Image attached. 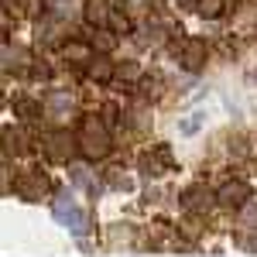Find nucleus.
<instances>
[{
    "mask_svg": "<svg viewBox=\"0 0 257 257\" xmlns=\"http://www.w3.org/2000/svg\"><path fill=\"white\" fill-rule=\"evenodd\" d=\"M110 123L96 113H86L82 117V131H79V155L86 161H99L110 155V131H106Z\"/></svg>",
    "mask_w": 257,
    "mask_h": 257,
    "instance_id": "f257e3e1",
    "label": "nucleus"
},
{
    "mask_svg": "<svg viewBox=\"0 0 257 257\" xmlns=\"http://www.w3.org/2000/svg\"><path fill=\"white\" fill-rule=\"evenodd\" d=\"M52 213H55V219H59L62 226H69L76 237H82L89 226V219H86V209L82 206H76V199H72V192H59L55 196V202H52Z\"/></svg>",
    "mask_w": 257,
    "mask_h": 257,
    "instance_id": "f03ea898",
    "label": "nucleus"
},
{
    "mask_svg": "<svg viewBox=\"0 0 257 257\" xmlns=\"http://www.w3.org/2000/svg\"><path fill=\"white\" fill-rule=\"evenodd\" d=\"M216 202L223 209H243L250 202V185L240 182V178H230V182H223L216 189Z\"/></svg>",
    "mask_w": 257,
    "mask_h": 257,
    "instance_id": "7ed1b4c3",
    "label": "nucleus"
},
{
    "mask_svg": "<svg viewBox=\"0 0 257 257\" xmlns=\"http://www.w3.org/2000/svg\"><path fill=\"white\" fill-rule=\"evenodd\" d=\"M48 178L41 175V172H24V175H18V182H14V192H18L24 202H38V199L48 196Z\"/></svg>",
    "mask_w": 257,
    "mask_h": 257,
    "instance_id": "20e7f679",
    "label": "nucleus"
},
{
    "mask_svg": "<svg viewBox=\"0 0 257 257\" xmlns=\"http://www.w3.org/2000/svg\"><path fill=\"white\" fill-rule=\"evenodd\" d=\"M41 148H45V155L52 161H59V165H65V161L72 158V151L79 148V141H72L65 131H52V134H45V141H41Z\"/></svg>",
    "mask_w": 257,
    "mask_h": 257,
    "instance_id": "39448f33",
    "label": "nucleus"
},
{
    "mask_svg": "<svg viewBox=\"0 0 257 257\" xmlns=\"http://www.w3.org/2000/svg\"><path fill=\"white\" fill-rule=\"evenodd\" d=\"M168 168H175V155H172L168 144H155L151 151L141 155V172H144V175H161V172H168Z\"/></svg>",
    "mask_w": 257,
    "mask_h": 257,
    "instance_id": "423d86ee",
    "label": "nucleus"
},
{
    "mask_svg": "<svg viewBox=\"0 0 257 257\" xmlns=\"http://www.w3.org/2000/svg\"><path fill=\"white\" fill-rule=\"evenodd\" d=\"M178 65L185 72H202V65H206V45H202V38H185L178 45Z\"/></svg>",
    "mask_w": 257,
    "mask_h": 257,
    "instance_id": "0eeeda50",
    "label": "nucleus"
},
{
    "mask_svg": "<svg viewBox=\"0 0 257 257\" xmlns=\"http://www.w3.org/2000/svg\"><path fill=\"white\" fill-rule=\"evenodd\" d=\"M213 202H216V192H209V189H202V185H192V189L182 192V209L192 213V216H202Z\"/></svg>",
    "mask_w": 257,
    "mask_h": 257,
    "instance_id": "6e6552de",
    "label": "nucleus"
},
{
    "mask_svg": "<svg viewBox=\"0 0 257 257\" xmlns=\"http://www.w3.org/2000/svg\"><path fill=\"white\" fill-rule=\"evenodd\" d=\"M86 76L93 82H110L117 76V69H113V62L106 59V55H93V59L86 62Z\"/></svg>",
    "mask_w": 257,
    "mask_h": 257,
    "instance_id": "1a4fd4ad",
    "label": "nucleus"
},
{
    "mask_svg": "<svg viewBox=\"0 0 257 257\" xmlns=\"http://www.w3.org/2000/svg\"><path fill=\"white\" fill-rule=\"evenodd\" d=\"M82 14H86V24L89 28H103V24H110V4L106 0H86V7H82Z\"/></svg>",
    "mask_w": 257,
    "mask_h": 257,
    "instance_id": "9d476101",
    "label": "nucleus"
},
{
    "mask_svg": "<svg viewBox=\"0 0 257 257\" xmlns=\"http://www.w3.org/2000/svg\"><path fill=\"white\" fill-rule=\"evenodd\" d=\"M72 110V99L65 96V93H48L45 96V113H52V117H65Z\"/></svg>",
    "mask_w": 257,
    "mask_h": 257,
    "instance_id": "9b49d317",
    "label": "nucleus"
},
{
    "mask_svg": "<svg viewBox=\"0 0 257 257\" xmlns=\"http://www.w3.org/2000/svg\"><path fill=\"white\" fill-rule=\"evenodd\" d=\"M14 113L21 120H38L45 113V106H38V99H28V96H18L14 99Z\"/></svg>",
    "mask_w": 257,
    "mask_h": 257,
    "instance_id": "f8f14e48",
    "label": "nucleus"
},
{
    "mask_svg": "<svg viewBox=\"0 0 257 257\" xmlns=\"http://www.w3.org/2000/svg\"><path fill=\"white\" fill-rule=\"evenodd\" d=\"M62 55H65L69 62H76V65H79V62H89V59H93V45H82V41H65Z\"/></svg>",
    "mask_w": 257,
    "mask_h": 257,
    "instance_id": "ddd939ff",
    "label": "nucleus"
},
{
    "mask_svg": "<svg viewBox=\"0 0 257 257\" xmlns=\"http://www.w3.org/2000/svg\"><path fill=\"white\" fill-rule=\"evenodd\" d=\"M89 45L96 48V52H113V45H117V35L113 31H103V28H93V35H89Z\"/></svg>",
    "mask_w": 257,
    "mask_h": 257,
    "instance_id": "4468645a",
    "label": "nucleus"
},
{
    "mask_svg": "<svg viewBox=\"0 0 257 257\" xmlns=\"http://www.w3.org/2000/svg\"><path fill=\"white\" fill-rule=\"evenodd\" d=\"M24 148H28V138H24L21 131H11V127H7V131H4V151H7V155H18Z\"/></svg>",
    "mask_w": 257,
    "mask_h": 257,
    "instance_id": "2eb2a0df",
    "label": "nucleus"
},
{
    "mask_svg": "<svg viewBox=\"0 0 257 257\" xmlns=\"http://www.w3.org/2000/svg\"><path fill=\"white\" fill-rule=\"evenodd\" d=\"M110 28H113V35H131L134 28H131V14L127 11H113L110 14Z\"/></svg>",
    "mask_w": 257,
    "mask_h": 257,
    "instance_id": "dca6fc26",
    "label": "nucleus"
},
{
    "mask_svg": "<svg viewBox=\"0 0 257 257\" xmlns=\"http://www.w3.org/2000/svg\"><path fill=\"white\" fill-rule=\"evenodd\" d=\"M117 79L120 82H141V79H144V72H141L138 62H123V65L117 69Z\"/></svg>",
    "mask_w": 257,
    "mask_h": 257,
    "instance_id": "f3484780",
    "label": "nucleus"
},
{
    "mask_svg": "<svg viewBox=\"0 0 257 257\" xmlns=\"http://www.w3.org/2000/svg\"><path fill=\"white\" fill-rule=\"evenodd\" d=\"M41 4L48 7L52 18H59V21H65L69 14H72V0H41Z\"/></svg>",
    "mask_w": 257,
    "mask_h": 257,
    "instance_id": "a211bd4d",
    "label": "nucleus"
},
{
    "mask_svg": "<svg viewBox=\"0 0 257 257\" xmlns=\"http://www.w3.org/2000/svg\"><path fill=\"white\" fill-rule=\"evenodd\" d=\"M141 93H144L148 99H161L165 86H161V79H158V76H144V79H141Z\"/></svg>",
    "mask_w": 257,
    "mask_h": 257,
    "instance_id": "6ab92c4d",
    "label": "nucleus"
},
{
    "mask_svg": "<svg viewBox=\"0 0 257 257\" xmlns=\"http://www.w3.org/2000/svg\"><path fill=\"white\" fill-rule=\"evenodd\" d=\"M196 11H199V18L213 21V18H219V14H223V0H199Z\"/></svg>",
    "mask_w": 257,
    "mask_h": 257,
    "instance_id": "aec40b11",
    "label": "nucleus"
},
{
    "mask_svg": "<svg viewBox=\"0 0 257 257\" xmlns=\"http://www.w3.org/2000/svg\"><path fill=\"white\" fill-rule=\"evenodd\" d=\"M161 31H165L161 24H148V28H144V35H141V41H144V45H158Z\"/></svg>",
    "mask_w": 257,
    "mask_h": 257,
    "instance_id": "412c9836",
    "label": "nucleus"
},
{
    "mask_svg": "<svg viewBox=\"0 0 257 257\" xmlns=\"http://www.w3.org/2000/svg\"><path fill=\"white\" fill-rule=\"evenodd\" d=\"M199 127H202V113H196V117H189V120H182V123H178V131H182V134H196Z\"/></svg>",
    "mask_w": 257,
    "mask_h": 257,
    "instance_id": "4be33fe9",
    "label": "nucleus"
},
{
    "mask_svg": "<svg viewBox=\"0 0 257 257\" xmlns=\"http://www.w3.org/2000/svg\"><path fill=\"white\" fill-rule=\"evenodd\" d=\"M243 226L257 230V206H254V202H247V206H243Z\"/></svg>",
    "mask_w": 257,
    "mask_h": 257,
    "instance_id": "5701e85b",
    "label": "nucleus"
},
{
    "mask_svg": "<svg viewBox=\"0 0 257 257\" xmlns=\"http://www.w3.org/2000/svg\"><path fill=\"white\" fill-rule=\"evenodd\" d=\"M113 185H117V189H123V192H127V189H134V182H131L127 175H113Z\"/></svg>",
    "mask_w": 257,
    "mask_h": 257,
    "instance_id": "b1692460",
    "label": "nucleus"
},
{
    "mask_svg": "<svg viewBox=\"0 0 257 257\" xmlns=\"http://www.w3.org/2000/svg\"><path fill=\"white\" fill-rule=\"evenodd\" d=\"M120 4H123L131 14H134V11H144V0H120Z\"/></svg>",
    "mask_w": 257,
    "mask_h": 257,
    "instance_id": "393cba45",
    "label": "nucleus"
},
{
    "mask_svg": "<svg viewBox=\"0 0 257 257\" xmlns=\"http://www.w3.org/2000/svg\"><path fill=\"white\" fill-rule=\"evenodd\" d=\"M31 76H35V79H48L52 72H48V65H35V69H31Z\"/></svg>",
    "mask_w": 257,
    "mask_h": 257,
    "instance_id": "a878e982",
    "label": "nucleus"
},
{
    "mask_svg": "<svg viewBox=\"0 0 257 257\" xmlns=\"http://www.w3.org/2000/svg\"><path fill=\"white\" fill-rule=\"evenodd\" d=\"M199 0H178V7H196Z\"/></svg>",
    "mask_w": 257,
    "mask_h": 257,
    "instance_id": "bb28decb",
    "label": "nucleus"
},
{
    "mask_svg": "<svg viewBox=\"0 0 257 257\" xmlns=\"http://www.w3.org/2000/svg\"><path fill=\"white\" fill-rule=\"evenodd\" d=\"M24 0H4V7H21Z\"/></svg>",
    "mask_w": 257,
    "mask_h": 257,
    "instance_id": "cd10ccee",
    "label": "nucleus"
}]
</instances>
